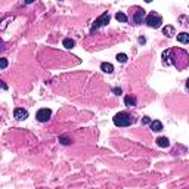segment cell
I'll return each instance as SVG.
<instances>
[{"label": "cell", "mask_w": 189, "mask_h": 189, "mask_svg": "<svg viewBox=\"0 0 189 189\" xmlns=\"http://www.w3.org/2000/svg\"><path fill=\"white\" fill-rule=\"evenodd\" d=\"M163 64L164 65H173L179 71L185 70L189 65V55L185 49L180 47H172L163 52Z\"/></svg>", "instance_id": "obj_1"}, {"label": "cell", "mask_w": 189, "mask_h": 189, "mask_svg": "<svg viewBox=\"0 0 189 189\" xmlns=\"http://www.w3.org/2000/svg\"><path fill=\"white\" fill-rule=\"evenodd\" d=\"M112 121H114V124L117 127H129V126L136 123V118L132 114H129L127 111H121V112L114 115Z\"/></svg>", "instance_id": "obj_2"}, {"label": "cell", "mask_w": 189, "mask_h": 189, "mask_svg": "<svg viewBox=\"0 0 189 189\" xmlns=\"http://www.w3.org/2000/svg\"><path fill=\"white\" fill-rule=\"evenodd\" d=\"M145 24L148 25L149 28H160L161 24H163V18H161V15H158L157 12H151L145 18Z\"/></svg>", "instance_id": "obj_3"}, {"label": "cell", "mask_w": 189, "mask_h": 189, "mask_svg": "<svg viewBox=\"0 0 189 189\" xmlns=\"http://www.w3.org/2000/svg\"><path fill=\"white\" fill-rule=\"evenodd\" d=\"M109 19H111L109 13H107V12H105V13H102V15H100V17H99L98 19L93 22V25H92V28H90V31L93 33V31H96V30H98V28H100V27H105V25L109 22Z\"/></svg>", "instance_id": "obj_4"}, {"label": "cell", "mask_w": 189, "mask_h": 189, "mask_svg": "<svg viewBox=\"0 0 189 189\" xmlns=\"http://www.w3.org/2000/svg\"><path fill=\"white\" fill-rule=\"evenodd\" d=\"M50 117H52V111L47 109V108H41V109L37 111V114H36L37 121H40V123H47L50 120Z\"/></svg>", "instance_id": "obj_5"}, {"label": "cell", "mask_w": 189, "mask_h": 189, "mask_svg": "<svg viewBox=\"0 0 189 189\" xmlns=\"http://www.w3.org/2000/svg\"><path fill=\"white\" fill-rule=\"evenodd\" d=\"M145 18H146L145 10H143V9H138V12H134V15H133V22L139 25V24H142V22H145Z\"/></svg>", "instance_id": "obj_6"}, {"label": "cell", "mask_w": 189, "mask_h": 189, "mask_svg": "<svg viewBox=\"0 0 189 189\" xmlns=\"http://www.w3.org/2000/svg\"><path fill=\"white\" fill-rule=\"evenodd\" d=\"M13 117L17 120H27L28 118V111L24 108H15L13 109Z\"/></svg>", "instance_id": "obj_7"}, {"label": "cell", "mask_w": 189, "mask_h": 189, "mask_svg": "<svg viewBox=\"0 0 189 189\" xmlns=\"http://www.w3.org/2000/svg\"><path fill=\"white\" fill-rule=\"evenodd\" d=\"M157 145L160 146V148H168L170 146V140L167 139L165 136H160V138H157Z\"/></svg>", "instance_id": "obj_8"}, {"label": "cell", "mask_w": 189, "mask_h": 189, "mask_svg": "<svg viewBox=\"0 0 189 189\" xmlns=\"http://www.w3.org/2000/svg\"><path fill=\"white\" fill-rule=\"evenodd\" d=\"M163 34L167 36V37H174L176 36V28L173 25H165L164 28H163Z\"/></svg>", "instance_id": "obj_9"}, {"label": "cell", "mask_w": 189, "mask_h": 189, "mask_svg": "<svg viewBox=\"0 0 189 189\" xmlns=\"http://www.w3.org/2000/svg\"><path fill=\"white\" fill-rule=\"evenodd\" d=\"M136 102H138V99L132 96V95H127L126 98H124V104H126V107H136Z\"/></svg>", "instance_id": "obj_10"}, {"label": "cell", "mask_w": 189, "mask_h": 189, "mask_svg": "<svg viewBox=\"0 0 189 189\" xmlns=\"http://www.w3.org/2000/svg\"><path fill=\"white\" fill-rule=\"evenodd\" d=\"M100 70H102L104 73H107V74H112V71H114V65L109 64V62H102V64H100Z\"/></svg>", "instance_id": "obj_11"}, {"label": "cell", "mask_w": 189, "mask_h": 189, "mask_svg": "<svg viewBox=\"0 0 189 189\" xmlns=\"http://www.w3.org/2000/svg\"><path fill=\"white\" fill-rule=\"evenodd\" d=\"M151 130L152 132H161L163 130V123L161 121H158V120H154L152 123H151Z\"/></svg>", "instance_id": "obj_12"}, {"label": "cell", "mask_w": 189, "mask_h": 189, "mask_svg": "<svg viewBox=\"0 0 189 189\" xmlns=\"http://www.w3.org/2000/svg\"><path fill=\"white\" fill-rule=\"evenodd\" d=\"M176 37H177V41H179V43H182V44H186V43H189V34L188 33H179Z\"/></svg>", "instance_id": "obj_13"}, {"label": "cell", "mask_w": 189, "mask_h": 189, "mask_svg": "<svg viewBox=\"0 0 189 189\" xmlns=\"http://www.w3.org/2000/svg\"><path fill=\"white\" fill-rule=\"evenodd\" d=\"M62 46L65 47V49H73L75 46V41L73 39H64L62 40Z\"/></svg>", "instance_id": "obj_14"}, {"label": "cell", "mask_w": 189, "mask_h": 189, "mask_svg": "<svg viewBox=\"0 0 189 189\" xmlns=\"http://www.w3.org/2000/svg\"><path fill=\"white\" fill-rule=\"evenodd\" d=\"M115 19H117L118 22H127V21H129L127 15H126V13H123V12H118V13L115 15Z\"/></svg>", "instance_id": "obj_15"}, {"label": "cell", "mask_w": 189, "mask_h": 189, "mask_svg": "<svg viewBox=\"0 0 189 189\" xmlns=\"http://www.w3.org/2000/svg\"><path fill=\"white\" fill-rule=\"evenodd\" d=\"M117 61L121 62V64L127 62V55H126V53H118V55H117Z\"/></svg>", "instance_id": "obj_16"}, {"label": "cell", "mask_w": 189, "mask_h": 189, "mask_svg": "<svg viewBox=\"0 0 189 189\" xmlns=\"http://www.w3.org/2000/svg\"><path fill=\"white\" fill-rule=\"evenodd\" d=\"M59 142H61L62 145H70L71 139H68V138H64V136H59Z\"/></svg>", "instance_id": "obj_17"}, {"label": "cell", "mask_w": 189, "mask_h": 189, "mask_svg": "<svg viewBox=\"0 0 189 189\" xmlns=\"http://www.w3.org/2000/svg\"><path fill=\"white\" fill-rule=\"evenodd\" d=\"M151 123H152V121H151L149 117H143V118H142V124H151Z\"/></svg>", "instance_id": "obj_18"}, {"label": "cell", "mask_w": 189, "mask_h": 189, "mask_svg": "<svg viewBox=\"0 0 189 189\" xmlns=\"http://www.w3.org/2000/svg\"><path fill=\"white\" fill-rule=\"evenodd\" d=\"M112 93H114V95H121L123 90H121L120 87H114V89H112Z\"/></svg>", "instance_id": "obj_19"}, {"label": "cell", "mask_w": 189, "mask_h": 189, "mask_svg": "<svg viewBox=\"0 0 189 189\" xmlns=\"http://www.w3.org/2000/svg\"><path fill=\"white\" fill-rule=\"evenodd\" d=\"M8 66V61H6V58H2V70H5Z\"/></svg>", "instance_id": "obj_20"}, {"label": "cell", "mask_w": 189, "mask_h": 189, "mask_svg": "<svg viewBox=\"0 0 189 189\" xmlns=\"http://www.w3.org/2000/svg\"><path fill=\"white\" fill-rule=\"evenodd\" d=\"M145 41H146V39H145V37H139V43H140V44H143Z\"/></svg>", "instance_id": "obj_21"}, {"label": "cell", "mask_w": 189, "mask_h": 189, "mask_svg": "<svg viewBox=\"0 0 189 189\" xmlns=\"http://www.w3.org/2000/svg\"><path fill=\"white\" fill-rule=\"evenodd\" d=\"M2 87H3V90H6V89H8V86H6L3 81H2Z\"/></svg>", "instance_id": "obj_22"}, {"label": "cell", "mask_w": 189, "mask_h": 189, "mask_svg": "<svg viewBox=\"0 0 189 189\" xmlns=\"http://www.w3.org/2000/svg\"><path fill=\"white\" fill-rule=\"evenodd\" d=\"M186 89H188V90H189V78H188V80H186Z\"/></svg>", "instance_id": "obj_23"}]
</instances>
